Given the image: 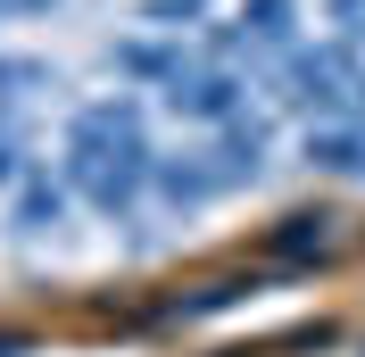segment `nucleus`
Here are the masks:
<instances>
[{
    "label": "nucleus",
    "instance_id": "obj_6",
    "mask_svg": "<svg viewBox=\"0 0 365 357\" xmlns=\"http://www.w3.org/2000/svg\"><path fill=\"white\" fill-rule=\"evenodd\" d=\"M108 67H116V75H133V84H158V91H166L182 67H191V50H182V42H158V34H133V42H116V50H108Z\"/></svg>",
    "mask_w": 365,
    "mask_h": 357
},
{
    "label": "nucleus",
    "instance_id": "obj_5",
    "mask_svg": "<svg viewBox=\"0 0 365 357\" xmlns=\"http://www.w3.org/2000/svg\"><path fill=\"white\" fill-rule=\"evenodd\" d=\"M307 166H316V175H349V183H365V116L307 125Z\"/></svg>",
    "mask_w": 365,
    "mask_h": 357
},
{
    "label": "nucleus",
    "instance_id": "obj_11",
    "mask_svg": "<svg viewBox=\"0 0 365 357\" xmlns=\"http://www.w3.org/2000/svg\"><path fill=\"white\" fill-rule=\"evenodd\" d=\"M274 249H282V258H299V249H324V216H282Z\"/></svg>",
    "mask_w": 365,
    "mask_h": 357
},
{
    "label": "nucleus",
    "instance_id": "obj_7",
    "mask_svg": "<svg viewBox=\"0 0 365 357\" xmlns=\"http://www.w3.org/2000/svg\"><path fill=\"white\" fill-rule=\"evenodd\" d=\"M150 191H158L166 208H207L225 183H216L207 158H150Z\"/></svg>",
    "mask_w": 365,
    "mask_h": 357
},
{
    "label": "nucleus",
    "instance_id": "obj_12",
    "mask_svg": "<svg viewBox=\"0 0 365 357\" xmlns=\"http://www.w3.org/2000/svg\"><path fill=\"white\" fill-rule=\"evenodd\" d=\"M324 17L341 25V34H357V25H365V0H324Z\"/></svg>",
    "mask_w": 365,
    "mask_h": 357
},
{
    "label": "nucleus",
    "instance_id": "obj_9",
    "mask_svg": "<svg viewBox=\"0 0 365 357\" xmlns=\"http://www.w3.org/2000/svg\"><path fill=\"white\" fill-rule=\"evenodd\" d=\"M34 91H58V75L42 59H0V134H17V109Z\"/></svg>",
    "mask_w": 365,
    "mask_h": 357
},
{
    "label": "nucleus",
    "instance_id": "obj_3",
    "mask_svg": "<svg viewBox=\"0 0 365 357\" xmlns=\"http://www.w3.org/2000/svg\"><path fill=\"white\" fill-rule=\"evenodd\" d=\"M158 100H166V116H182V125H207V134H216V125H232V116L250 109V75H232L225 59H191V67L158 91Z\"/></svg>",
    "mask_w": 365,
    "mask_h": 357
},
{
    "label": "nucleus",
    "instance_id": "obj_1",
    "mask_svg": "<svg viewBox=\"0 0 365 357\" xmlns=\"http://www.w3.org/2000/svg\"><path fill=\"white\" fill-rule=\"evenodd\" d=\"M150 125H141L133 91H108V100H83L67 116V191H83L100 216H133L141 191H150Z\"/></svg>",
    "mask_w": 365,
    "mask_h": 357
},
{
    "label": "nucleus",
    "instance_id": "obj_10",
    "mask_svg": "<svg viewBox=\"0 0 365 357\" xmlns=\"http://www.w3.org/2000/svg\"><path fill=\"white\" fill-rule=\"evenodd\" d=\"M207 0H141V25H158V34H182V25H200Z\"/></svg>",
    "mask_w": 365,
    "mask_h": 357
},
{
    "label": "nucleus",
    "instance_id": "obj_2",
    "mask_svg": "<svg viewBox=\"0 0 365 357\" xmlns=\"http://www.w3.org/2000/svg\"><path fill=\"white\" fill-rule=\"evenodd\" d=\"M266 91H274V109L282 116H307V125H332V116H357L365 109V67H357V50L332 34V42L316 50H282L266 67Z\"/></svg>",
    "mask_w": 365,
    "mask_h": 357
},
{
    "label": "nucleus",
    "instance_id": "obj_8",
    "mask_svg": "<svg viewBox=\"0 0 365 357\" xmlns=\"http://www.w3.org/2000/svg\"><path fill=\"white\" fill-rule=\"evenodd\" d=\"M9 224H17V233H58V224H67V175L50 183L42 166H25V175H17V208H9Z\"/></svg>",
    "mask_w": 365,
    "mask_h": 357
},
{
    "label": "nucleus",
    "instance_id": "obj_13",
    "mask_svg": "<svg viewBox=\"0 0 365 357\" xmlns=\"http://www.w3.org/2000/svg\"><path fill=\"white\" fill-rule=\"evenodd\" d=\"M42 9H58V0H9V17H42Z\"/></svg>",
    "mask_w": 365,
    "mask_h": 357
},
{
    "label": "nucleus",
    "instance_id": "obj_4",
    "mask_svg": "<svg viewBox=\"0 0 365 357\" xmlns=\"http://www.w3.org/2000/svg\"><path fill=\"white\" fill-rule=\"evenodd\" d=\"M266 150H274V116H232V125H216V150H207V166H216V183L225 191H241V183L266 175Z\"/></svg>",
    "mask_w": 365,
    "mask_h": 357
}]
</instances>
